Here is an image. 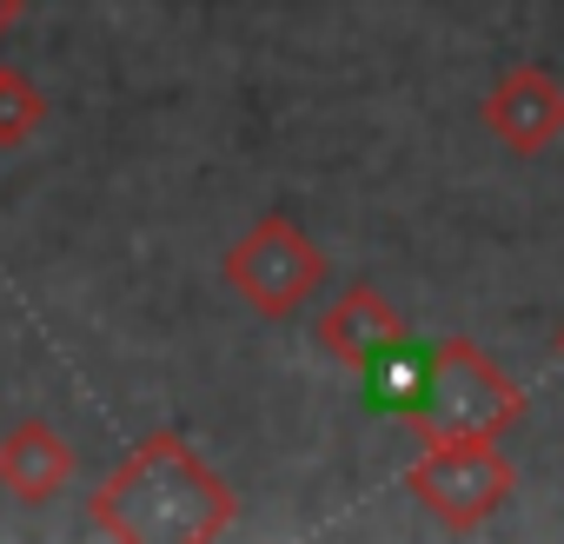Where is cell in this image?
<instances>
[{"label": "cell", "mask_w": 564, "mask_h": 544, "mask_svg": "<svg viewBox=\"0 0 564 544\" xmlns=\"http://www.w3.org/2000/svg\"><path fill=\"white\" fill-rule=\"evenodd\" d=\"M478 120H485V133H491L511 160H538L544 146L564 140V87H557V74H544V67H505V74L485 87Z\"/></svg>", "instance_id": "cell-5"}, {"label": "cell", "mask_w": 564, "mask_h": 544, "mask_svg": "<svg viewBox=\"0 0 564 544\" xmlns=\"http://www.w3.org/2000/svg\"><path fill=\"white\" fill-rule=\"evenodd\" d=\"M41 127H47V94L28 74L0 67V153H21Z\"/></svg>", "instance_id": "cell-9"}, {"label": "cell", "mask_w": 564, "mask_h": 544, "mask_svg": "<svg viewBox=\"0 0 564 544\" xmlns=\"http://www.w3.org/2000/svg\"><path fill=\"white\" fill-rule=\"evenodd\" d=\"M21 21H28V0H0V41H8Z\"/></svg>", "instance_id": "cell-10"}, {"label": "cell", "mask_w": 564, "mask_h": 544, "mask_svg": "<svg viewBox=\"0 0 564 544\" xmlns=\"http://www.w3.org/2000/svg\"><path fill=\"white\" fill-rule=\"evenodd\" d=\"M232 485L186 445V432H147L94 491V524L120 544H206L232 531Z\"/></svg>", "instance_id": "cell-1"}, {"label": "cell", "mask_w": 564, "mask_h": 544, "mask_svg": "<svg viewBox=\"0 0 564 544\" xmlns=\"http://www.w3.org/2000/svg\"><path fill=\"white\" fill-rule=\"evenodd\" d=\"M326 280H333V259L293 213H259L226 246V286L259 319H293L306 300L326 293Z\"/></svg>", "instance_id": "cell-3"}, {"label": "cell", "mask_w": 564, "mask_h": 544, "mask_svg": "<svg viewBox=\"0 0 564 544\" xmlns=\"http://www.w3.org/2000/svg\"><path fill=\"white\" fill-rule=\"evenodd\" d=\"M405 491L445 524V531H478L491 511L511 504L518 465L498 451V438H432L405 465Z\"/></svg>", "instance_id": "cell-4"}, {"label": "cell", "mask_w": 564, "mask_h": 544, "mask_svg": "<svg viewBox=\"0 0 564 544\" xmlns=\"http://www.w3.org/2000/svg\"><path fill=\"white\" fill-rule=\"evenodd\" d=\"M359 379H366V405H372V412H399V418H412V412L425 405V385H432V346L399 339V346H386Z\"/></svg>", "instance_id": "cell-8"}, {"label": "cell", "mask_w": 564, "mask_h": 544, "mask_svg": "<svg viewBox=\"0 0 564 544\" xmlns=\"http://www.w3.org/2000/svg\"><path fill=\"white\" fill-rule=\"evenodd\" d=\"M518 418H524V392L478 339H438L432 346L425 405L405 418L419 432V445H432V438H505Z\"/></svg>", "instance_id": "cell-2"}, {"label": "cell", "mask_w": 564, "mask_h": 544, "mask_svg": "<svg viewBox=\"0 0 564 544\" xmlns=\"http://www.w3.org/2000/svg\"><path fill=\"white\" fill-rule=\"evenodd\" d=\"M74 485V445L47 418H21L0 432V491L21 504H54Z\"/></svg>", "instance_id": "cell-7"}, {"label": "cell", "mask_w": 564, "mask_h": 544, "mask_svg": "<svg viewBox=\"0 0 564 544\" xmlns=\"http://www.w3.org/2000/svg\"><path fill=\"white\" fill-rule=\"evenodd\" d=\"M399 339H412L405 319H399V306H392L379 286H366V280L339 286L333 306L313 319V346H319L333 366H346V372H366V366H372L386 346H399Z\"/></svg>", "instance_id": "cell-6"}, {"label": "cell", "mask_w": 564, "mask_h": 544, "mask_svg": "<svg viewBox=\"0 0 564 544\" xmlns=\"http://www.w3.org/2000/svg\"><path fill=\"white\" fill-rule=\"evenodd\" d=\"M557 352H564V326H557Z\"/></svg>", "instance_id": "cell-11"}]
</instances>
